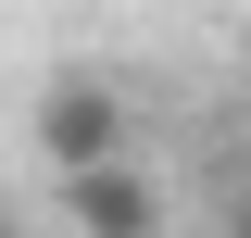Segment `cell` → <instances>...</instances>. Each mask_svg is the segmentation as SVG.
I'll return each instance as SVG.
<instances>
[{"label": "cell", "instance_id": "obj_3", "mask_svg": "<svg viewBox=\"0 0 251 238\" xmlns=\"http://www.w3.org/2000/svg\"><path fill=\"white\" fill-rule=\"evenodd\" d=\"M0 238H13V226H0Z\"/></svg>", "mask_w": 251, "mask_h": 238}, {"label": "cell", "instance_id": "obj_2", "mask_svg": "<svg viewBox=\"0 0 251 238\" xmlns=\"http://www.w3.org/2000/svg\"><path fill=\"white\" fill-rule=\"evenodd\" d=\"M63 213H75V238H163V188L138 150H113V163H88V176H50Z\"/></svg>", "mask_w": 251, "mask_h": 238}, {"label": "cell", "instance_id": "obj_1", "mask_svg": "<svg viewBox=\"0 0 251 238\" xmlns=\"http://www.w3.org/2000/svg\"><path fill=\"white\" fill-rule=\"evenodd\" d=\"M113 150H126V88L113 75H50V88H38V163H50V176H88Z\"/></svg>", "mask_w": 251, "mask_h": 238}]
</instances>
